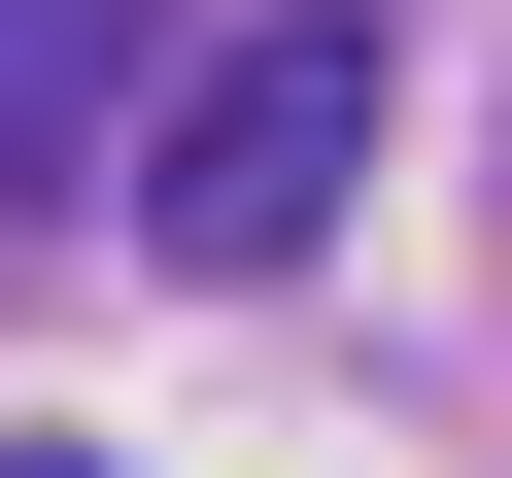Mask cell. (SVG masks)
Instances as JSON below:
<instances>
[{
  "instance_id": "cell-2",
  "label": "cell",
  "mask_w": 512,
  "mask_h": 478,
  "mask_svg": "<svg viewBox=\"0 0 512 478\" xmlns=\"http://www.w3.org/2000/svg\"><path fill=\"white\" fill-rule=\"evenodd\" d=\"M103 137H137V0H0V239H35Z\"/></svg>"
},
{
  "instance_id": "cell-1",
  "label": "cell",
  "mask_w": 512,
  "mask_h": 478,
  "mask_svg": "<svg viewBox=\"0 0 512 478\" xmlns=\"http://www.w3.org/2000/svg\"><path fill=\"white\" fill-rule=\"evenodd\" d=\"M376 103H410V35H376V0H239V35L137 103V239H171V274H308V239H342V171H376Z\"/></svg>"
}]
</instances>
